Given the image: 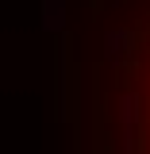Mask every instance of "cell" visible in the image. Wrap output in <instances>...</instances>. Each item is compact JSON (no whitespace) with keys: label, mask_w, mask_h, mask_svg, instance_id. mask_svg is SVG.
I'll list each match as a JSON object with an SVG mask.
<instances>
[{"label":"cell","mask_w":150,"mask_h":154,"mask_svg":"<svg viewBox=\"0 0 150 154\" xmlns=\"http://www.w3.org/2000/svg\"><path fill=\"white\" fill-rule=\"evenodd\" d=\"M112 131L115 154H150V0L115 38Z\"/></svg>","instance_id":"cell-1"}]
</instances>
